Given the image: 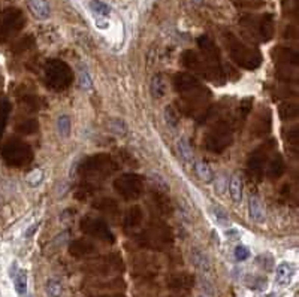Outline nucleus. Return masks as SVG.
Wrapping results in <instances>:
<instances>
[{
    "instance_id": "obj_30",
    "label": "nucleus",
    "mask_w": 299,
    "mask_h": 297,
    "mask_svg": "<svg viewBox=\"0 0 299 297\" xmlns=\"http://www.w3.org/2000/svg\"><path fill=\"white\" fill-rule=\"evenodd\" d=\"M177 151H178V156L180 159L184 161V163H193V148L188 142L187 137H181L177 143Z\"/></svg>"
},
{
    "instance_id": "obj_16",
    "label": "nucleus",
    "mask_w": 299,
    "mask_h": 297,
    "mask_svg": "<svg viewBox=\"0 0 299 297\" xmlns=\"http://www.w3.org/2000/svg\"><path fill=\"white\" fill-rule=\"evenodd\" d=\"M271 126H273L271 111H269V109H262V111L257 114V116L254 118L252 133L257 137L266 136V135L271 132Z\"/></svg>"
},
{
    "instance_id": "obj_43",
    "label": "nucleus",
    "mask_w": 299,
    "mask_h": 297,
    "mask_svg": "<svg viewBox=\"0 0 299 297\" xmlns=\"http://www.w3.org/2000/svg\"><path fill=\"white\" fill-rule=\"evenodd\" d=\"M110 130L118 135V136H124L126 132H127V127H126V123L120 118H113L110 120Z\"/></svg>"
},
{
    "instance_id": "obj_10",
    "label": "nucleus",
    "mask_w": 299,
    "mask_h": 297,
    "mask_svg": "<svg viewBox=\"0 0 299 297\" xmlns=\"http://www.w3.org/2000/svg\"><path fill=\"white\" fill-rule=\"evenodd\" d=\"M276 148V140L274 139H266L265 143H262L259 148H256L253 153L250 154L249 161H247V173L250 178L259 181L265 172V166L268 163L271 151Z\"/></svg>"
},
{
    "instance_id": "obj_6",
    "label": "nucleus",
    "mask_w": 299,
    "mask_h": 297,
    "mask_svg": "<svg viewBox=\"0 0 299 297\" xmlns=\"http://www.w3.org/2000/svg\"><path fill=\"white\" fill-rule=\"evenodd\" d=\"M137 241L144 248L165 250L172 245L174 236L168 226H165L161 223H156V224L148 226L145 230H142L137 236Z\"/></svg>"
},
{
    "instance_id": "obj_29",
    "label": "nucleus",
    "mask_w": 299,
    "mask_h": 297,
    "mask_svg": "<svg viewBox=\"0 0 299 297\" xmlns=\"http://www.w3.org/2000/svg\"><path fill=\"white\" fill-rule=\"evenodd\" d=\"M195 172H196V175H198V178H199L201 181H204V183L207 184L212 183L214 178H215L212 169L209 167V164L205 163V161H198V163H195Z\"/></svg>"
},
{
    "instance_id": "obj_25",
    "label": "nucleus",
    "mask_w": 299,
    "mask_h": 297,
    "mask_svg": "<svg viewBox=\"0 0 299 297\" xmlns=\"http://www.w3.org/2000/svg\"><path fill=\"white\" fill-rule=\"evenodd\" d=\"M249 211H250V218L256 223H263L265 221V207L262 205L260 199L252 196L249 200Z\"/></svg>"
},
{
    "instance_id": "obj_55",
    "label": "nucleus",
    "mask_w": 299,
    "mask_h": 297,
    "mask_svg": "<svg viewBox=\"0 0 299 297\" xmlns=\"http://www.w3.org/2000/svg\"><path fill=\"white\" fill-rule=\"evenodd\" d=\"M199 297H207V296H199Z\"/></svg>"
},
{
    "instance_id": "obj_42",
    "label": "nucleus",
    "mask_w": 299,
    "mask_h": 297,
    "mask_svg": "<svg viewBox=\"0 0 299 297\" xmlns=\"http://www.w3.org/2000/svg\"><path fill=\"white\" fill-rule=\"evenodd\" d=\"M78 81H79V87L86 92L92 90L93 88V81L90 73L87 69H84L83 66L79 68V73H78Z\"/></svg>"
},
{
    "instance_id": "obj_3",
    "label": "nucleus",
    "mask_w": 299,
    "mask_h": 297,
    "mask_svg": "<svg viewBox=\"0 0 299 297\" xmlns=\"http://www.w3.org/2000/svg\"><path fill=\"white\" fill-rule=\"evenodd\" d=\"M181 63L188 70H192L193 73H196L198 76H201L204 79H208V81H211V82H214L217 85L225 84V79H226L225 70L211 66L209 63H207L202 58V55H199L198 52H195L192 49H187V51L183 52Z\"/></svg>"
},
{
    "instance_id": "obj_35",
    "label": "nucleus",
    "mask_w": 299,
    "mask_h": 297,
    "mask_svg": "<svg viewBox=\"0 0 299 297\" xmlns=\"http://www.w3.org/2000/svg\"><path fill=\"white\" fill-rule=\"evenodd\" d=\"M281 9L286 17L296 20L299 17V0H281Z\"/></svg>"
},
{
    "instance_id": "obj_8",
    "label": "nucleus",
    "mask_w": 299,
    "mask_h": 297,
    "mask_svg": "<svg viewBox=\"0 0 299 297\" xmlns=\"http://www.w3.org/2000/svg\"><path fill=\"white\" fill-rule=\"evenodd\" d=\"M239 24L247 28L252 36L262 42H268L274 36V17L273 14L263 15H244L241 17Z\"/></svg>"
},
{
    "instance_id": "obj_36",
    "label": "nucleus",
    "mask_w": 299,
    "mask_h": 297,
    "mask_svg": "<svg viewBox=\"0 0 299 297\" xmlns=\"http://www.w3.org/2000/svg\"><path fill=\"white\" fill-rule=\"evenodd\" d=\"M14 279V285H15V290L20 296H24L25 291H27V271L24 269H18L17 274L12 276Z\"/></svg>"
},
{
    "instance_id": "obj_2",
    "label": "nucleus",
    "mask_w": 299,
    "mask_h": 297,
    "mask_svg": "<svg viewBox=\"0 0 299 297\" xmlns=\"http://www.w3.org/2000/svg\"><path fill=\"white\" fill-rule=\"evenodd\" d=\"M118 170L117 161L110 154H94L78 164V173L86 181H100Z\"/></svg>"
},
{
    "instance_id": "obj_38",
    "label": "nucleus",
    "mask_w": 299,
    "mask_h": 297,
    "mask_svg": "<svg viewBox=\"0 0 299 297\" xmlns=\"http://www.w3.org/2000/svg\"><path fill=\"white\" fill-rule=\"evenodd\" d=\"M38 129H39V123H38V120H35V118H29V120H25L23 123H20L18 126H17V130H18V133H21V135H33V133H36L38 132Z\"/></svg>"
},
{
    "instance_id": "obj_21",
    "label": "nucleus",
    "mask_w": 299,
    "mask_h": 297,
    "mask_svg": "<svg viewBox=\"0 0 299 297\" xmlns=\"http://www.w3.org/2000/svg\"><path fill=\"white\" fill-rule=\"evenodd\" d=\"M94 251H96L94 244L87 239H75L70 242L69 245L70 255H73V257H87Z\"/></svg>"
},
{
    "instance_id": "obj_39",
    "label": "nucleus",
    "mask_w": 299,
    "mask_h": 297,
    "mask_svg": "<svg viewBox=\"0 0 299 297\" xmlns=\"http://www.w3.org/2000/svg\"><path fill=\"white\" fill-rule=\"evenodd\" d=\"M90 9L96 15L103 17V18H108L111 15V8L106 3L100 2V0H92L90 2Z\"/></svg>"
},
{
    "instance_id": "obj_23",
    "label": "nucleus",
    "mask_w": 299,
    "mask_h": 297,
    "mask_svg": "<svg viewBox=\"0 0 299 297\" xmlns=\"http://www.w3.org/2000/svg\"><path fill=\"white\" fill-rule=\"evenodd\" d=\"M151 200L154 203V209L161 214V215H171L172 212V206H171V200L168 199L166 193L160 191V190H154L151 194Z\"/></svg>"
},
{
    "instance_id": "obj_41",
    "label": "nucleus",
    "mask_w": 299,
    "mask_h": 297,
    "mask_svg": "<svg viewBox=\"0 0 299 297\" xmlns=\"http://www.w3.org/2000/svg\"><path fill=\"white\" fill-rule=\"evenodd\" d=\"M211 214L214 217V220L220 224V226H228L229 224V217L226 214V211L219 205L211 206Z\"/></svg>"
},
{
    "instance_id": "obj_54",
    "label": "nucleus",
    "mask_w": 299,
    "mask_h": 297,
    "mask_svg": "<svg viewBox=\"0 0 299 297\" xmlns=\"http://www.w3.org/2000/svg\"><path fill=\"white\" fill-rule=\"evenodd\" d=\"M266 297H280V296H277L276 293H269V294H268Z\"/></svg>"
},
{
    "instance_id": "obj_26",
    "label": "nucleus",
    "mask_w": 299,
    "mask_h": 297,
    "mask_svg": "<svg viewBox=\"0 0 299 297\" xmlns=\"http://www.w3.org/2000/svg\"><path fill=\"white\" fill-rule=\"evenodd\" d=\"M278 114L283 121H292L295 118H298L299 115V106L295 102H284L278 106Z\"/></svg>"
},
{
    "instance_id": "obj_22",
    "label": "nucleus",
    "mask_w": 299,
    "mask_h": 297,
    "mask_svg": "<svg viewBox=\"0 0 299 297\" xmlns=\"http://www.w3.org/2000/svg\"><path fill=\"white\" fill-rule=\"evenodd\" d=\"M144 220V212L139 206H132L127 209L126 215H124V229L126 230H135L138 229Z\"/></svg>"
},
{
    "instance_id": "obj_49",
    "label": "nucleus",
    "mask_w": 299,
    "mask_h": 297,
    "mask_svg": "<svg viewBox=\"0 0 299 297\" xmlns=\"http://www.w3.org/2000/svg\"><path fill=\"white\" fill-rule=\"evenodd\" d=\"M233 255L238 261H246L250 257V250L246 245H238L233 251Z\"/></svg>"
},
{
    "instance_id": "obj_45",
    "label": "nucleus",
    "mask_w": 299,
    "mask_h": 297,
    "mask_svg": "<svg viewBox=\"0 0 299 297\" xmlns=\"http://www.w3.org/2000/svg\"><path fill=\"white\" fill-rule=\"evenodd\" d=\"M21 102H23L24 105H25L29 109H32V111H38V109H41V99H39L38 96L27 94V96H24L23 99H21Z\"/></svg>"
},
{
    "instance_id": "obj_51",
    "label": "nucleus",
    "mask_w": 299,
    "mask_h": 297,
    "mask_svg": "<svg viewBox=\"0 0 299 297\" xmlns=\"http://www.w3.org/2000/svg\"><path fill=\"white\" fill-rule=\"evenodd\" d=\"M201 285H202V290L205 291V294H209V296H214L215 294V291H214V288H212V285H211V282L208 279L201 278Z\"/></svg>"
},
{
    "instance_id": "obj_9",
    "label": "nucleus",
    "mask_w": 299,
    "mask_h": 297,
    "mask_svg": "<svg viewBox=\"0 0 299 297\" xmlns=\"http://www.w3.org/2000/svg\"><path fill=\"white\" fill-rule=\"evenodd\" d=\"M25 24L23 12L18 8H6L0 14V44H5L21 32Z\"/></svg>"
},
{
    "instance_id": "obj_5",
    "label": "nucleus",
    "mask_w": 299,
    "mask_h": 297,
    "mask_svg": "<svg viewBox=\"0 0 299 297\" xmlns=\"http://www.w3.org/2000/svg\"><path fill=\"white\" fill-rule=\"evenodd\" d=\"M44 76H45L46 85L54 92H63L69 88L73 81L72 69L66 62L60 58H51L46 62L44 68Z\"/></svg>"
},
{
    "instance_id": "obj_53",
    "label": "nucleus",
    "mask_w": 299,
    "mask_h": 297,
    "mask_svg": "<svg viewBox=\"0 0 299 297\" xmlns=\"http://www.w3.org/2000/svg\"><path fill=\"white\" fill-rule=\"evenodd\" d=\"M192 2H193L195 5H201V3H202L204 0H192Z\"/></svg>"
},
{
    "instance_id": "obj_50",
    "label": "nucleus",
    "mask_w": 299,
    "mask_h": 297,
    "mask_svg": "<svg viewBox=\"0 0 299 297\" xmlns=\"http://www.w3.org/2000/svg\"><path fill=\"white\" fill-rule=\"evenodd\" d=\"M32 45H33V38L32 36H27V38H23L17 45L14 46L12 51H15V52H24V51H27Z\"/></svg>"
},
{
    "instance_id": "obj_7",
    "label": "nucleus",
    "mask_w": 299,
    "mask_h": 297,
    "mask_svg": "<svg viewBox=\"0 0 299 297\" xmlns=\"http://www.w3.org/2000/svg\"><path fill=\"white\" fill-rule=\"evenodd\" d=\"M2 159L8 166L12 167H24L29 166L33 161V151L29 143H25L20 139H11L8 140L2 150H0Z\"/></svg>"
},
{
    "instance_id": "obj_18",
    "label": "nucleus",
    "mask_w": 299,
    "mask_h": 297,
    "mask_svg": "<svg viewBox=\"0 0 299 297\" xmlns=\"http://www.w3.org/2000/svg\"><path fill=\"white\" fill-rule=\"evenodd\" d=\"M27 8L36 20L45 21L51 15V6L48 0H27Z\"/></svg>"
},
{
    "instance_id": "obj_24",
    "label": "nucleus",
    "mask_w": 299,
    "mask_h": 297,
    "mask_svg": "<svg viewBox=\"0 0 299 297\" xmlns=\"http://www.w3.org/2000/svg\"><path fill=\"white\" fill-rule=\"evenodd\" d=\"M93 206H94L97 211H100V212H103V214L110 215L111 218H117V217H118V214H120L118 203L115 202L114 199L100 197V199H97V200L93 203Z\"/></svg>"
},
{
    "instance_id": "obj_27",
    "label": "nucleus",
    "mask_w": 299,
    "mask_h": 297,
    "mask_svg": "<svg viewBox=\"0 0 299 297\" xmlns=\"http://www.w3.org/2000/svg\"><path fill=\"white\" fill-rule=\"evenodd\" d=\"M252 106H253V99L247 97V99L241 100L239 105H238V108H236V111H235V115H233L235 123H238V124L242 123L250 115V112H252Z\"/></svg>"
},
{
    "instance_id": "obj_37",
    "label": "nucleus",
    "mask_w": 299,
    "mask_h": 297,
    "mask_svg": "<svg viewBox=\"0 0 299 297\" xmlns=\"http://www.w3.org/2000/svg\"><path fill=\"white\" fill-rule=\"evenodd\" d=\"M45 291L48 297H62L63 296V285L59 279L49 278L45 282Z\"/></svg>"
},
{
    "instance_id": "obj_28",
    "label": "nucleus",
    "mask_w": 299,
    "mask_h": 297,
    "mask_svg": "<svg viewBox=\"0 0 299 297\" xmlns=\"http://www.w3.org/2000/svg\"><path fill=\"white\" fill-rule=\"evenodd\" d=\"M229 193L232 200H233L235 203H239V202H241V199H242V180L239 178L238 173H235V175L230 176Z\"/></svg>"
},
{
    "instance_id": "obj_32",
    "label": "nucleus",
    "mask_w": 299,
    "mask_h": 297,
    "mask_svg": "<svg viewBox=\"0 0 299 297\" xmlns=\"http://www.w3.org/2000/svg\"><path fill=\"white\" fill-rule=\"evenodd\" d=\"M150 92H151L154 99H161L166 94V82H165V79H163L160 73L153 76L151 84H150Z\"/></svg>"
},
{
    "instance_id": "obj_47",
    "label": "nucleus",
    "mask_w": 299,
    "mask_h": 297,
    "mask_svg": "<svg viewBox=\"0 0 299 297\" xmlns=\"http://www.w3.org/2000/svg\"><path fill=\"white\" fill-rule=\"evenodd\" d=\"M27 181H29V184L32 187H38L39 184L44 181V172L41 169H36V170L30 172L29 176H27Z\"/></svg>"
},
{
    "instance_id": "obj_19",
    "label": "nucleus",
    "mask_w": 299,
    "mask_h": 297,
    "mask_svg": "<svg viewBox=\"0 0 299 297\" xmlns=\"http://www.w3.org/2000/svg\"><path fill=\"white\" fill-rule=\"evenodd\" d=\"M295 275V268L289 261H281L276 269V284L280 287H287Z\"/></svg>"
},
{
    "instance_id": "obj_12",
    "label": "nucleus",
    "mask_w": 299,
    "mask_h": 297,
    "mask_svg": "<svg viewBox=\"0 0 299 297\" xmlns=\"http://www.w3.org/2000/svg\"><path fill=\"white\" fill-rule=\"evenodd\" d=\"M79 229H81L83 233H86L89 236H93V237H96L99 241H103V242H108V244H114V234H113V231L110 229V226L106 224V221L102 220V218L87 215V217H84L81 220Z\"/></svg>"
},
{
    "instance_id": "obj_31",
    "label": "nucleus",
    "mask_w": 299,
    "mask_h": 297,
    "mask_svg": "<svg viewBox=\"0 0 299 297\" xmlns=\"http://www.w3.org/2000/svg\"><path fill=\"white\" fill-rule=\"evenodd\" d=\"M195 284V278L192 275L181 274L175 275L169 279V287L171 288H190Z\"/></svg>"
},
{
    "instance_id": "obj_11",
    "label": "nucleus",
    "mask_w": 299,
    "mask_h": 297,
    "mask_svg": "<svg viewBox=\"0 0 299 297\" xmlns=\"http://www.w3.org/2000/svg\"><path fill=\"white\" fill-rule=\"evenodd\" d=\"M144 178L138 173H124L114 181V188L124 200H137L144 193Z\"/></svg>"
},
{
    "instance_id": "obj_14",
    "label": "nucleus",
    "mask_w": 299,
    "mask_h": 297,
    "mask_svg": "<svg viewBox=\"0 0 299 297\" xmlns=\"http://www.w3.org/2000/svg\"><path fill=\"white\" fill-rule=\"evenodd\" d=\"M273 58L274 62L281 65V66H292V68H298L299 63V55L298 51L293 49V48H289V46H276L273 49Z\"/></svg>"
},
{
    "instance_id": "obj_4",
    "label": "nucleus",
    "mask_w": 299,
    "mask_h": 297,
    "mask_svg": "<svg viewBox=\"0 0 299 297\" xmlns=\"http://www.w3.org/2000/svg\"><path fill=\"white\" fill-rule=\"evenodd\" d=\"M233 142V123L230 120L217 121L204 137V146L209 153L220 154L226 151Z\"/></svg>"
},
{
    "instance_id": "obj_34",
    "label": "nucleus",
    "mask_w": 299,
    "mask_h": 297,
    "mask_svg": "<svg viewBox=\"0 0 299 297\" xmlns=\"http://www.w3.org/2000/svg\"><path fill=\"white\" fill-rule=\"evenodd\" d=\"M246 285H247L250 290H257V291H260V290H265V288H266L268 279H266V276H263V275H247V278H246Z\"/></svg>"
},
{
    "instance_id": "obj_46",
    "label": "nucleus",
    "mask_w": 299,
    "mask_h": 297,
    "mask_svg": "<svg viewBox=\"0 0 299 297\" xmlns=\"http://www.w3.org/2000/svg\"><path fill=\"white\" fill-rule=\"evenodd\" d=\"M165 120H166V123L171 127H177L178 126V121H180V116H178L177 111L172 106H166L165 108Z\"/></svg>"
},
{
    "instance_id": "obj_48",
    "label": "nucleus",
    "mask_w": 299,
    "mask_h": 297,
    "mask_svg": "<svg viewBox=\"0 0 299 297\" xmlns=\"http://www.w3.org/2000/svg\"><path fill=\"white\" fill-rule=\"evenodd\" d=\"M256 261H257V264H259L262 269H265V271H271V269H273L274 260H273V257H271L269 254H262V255H259V257L256 258Z\"/></svg>"
},
{
    "instance_id": "obj_52",
    "label": "nucleus",
    "mask_w": 299,
    "mask_h": 297,
    "mask_svg": "<svg viewBox=\"0 0 299 297\" xmlns=\"http://www.w3.org/2000/svg\"><path fill=\"white\" fill-rule=\"evenodd\" d=\"M38 227H39V223H38V224H35L33 227H30V229L27 230V231H25V236H27V237H30V236H33V233H35V231L38 230Z\"/></svg>"
},
{
    "instance_id": "obj_1",
    "label": "nucleus",
    "mask_w": 299,
    "mask_h": 297,
    "mask_svg": "<svg viewBox=\"0 0 299 297\" xmlns=\"http://www.w3.org/2000/svg\"><path fill=\"white\" fill-rule=\"evenodd\" d=\"M223 41H225V45L228 48L230 58L239 68L247 69V70H256V69L262 65V55H260V52L256 48L246 45L233 33L225 32Z\"/></svg>"
},
{
    "instance_id": "obj_44",
    "label": "nucleus",
    "mask_w": 299,
    "mask_h": 297,
    "mask_svg": "<svg viewBox=\"0 0 299 297\" xmlns=\"http://www.w3.org/2000/svg\"><path fill=\"white\" fill-rule=\"evenodd\" d=\"M286 140L289 145L295 146V150L299 145V127L298 126H292L286 130Z\"/></svg>"
},
{
    "instance_id": "obj_13",
    "label": "nucleus",
    "mask_w": 299,
    "mask_h": 297,
    "mask_svg": "<svg viewBox=\"0 0 299 297\" xmlns=\"http://www.w3.org/2000/svg\"><path fill=\"white\" fill-rule=\"evenodd\" d=\"M198 46L202 52V58L209 63L211 66L217 69H223V63H222V55H220V49L217 48L215 42L207 36L202 35L198 38Z\"/></svg>"
},
{
    "instance_id": "obj_15",
    "label": "nucleus",
    "mask_w": 299,
    "mask_h": 297,
    "mask_svg": "<svg viewBox=\"0 0 299 297\" xmlns=\"http://www.w3.org/2000/svg\"><path fill=\"white\" fill-rule=\"evenodd\" d=\"M174 88L178 94H183V93L188 92V90H193L199 85H202V82L192 73L188 72H180L174 76Z\"/></svg>"
},
{
    "instance_id": "obj_33",
    "label": "nucleus",
    "mask_w": 299,
    "mask_h": 297,
    "mask_svg": "<svg viewBox=\"0 0 299 297\" xmlns=\"http://www.w3.org/2000/svg\"><path fill=\"white\" fill-rule=\"evenodd\" d=\"M9 114H11V103L6 97H0V139L5 133L8 120H9Z\"/></svg>"
},
{
    "instance_id": "obj_40",
    "label": "nucleus",
    "mask_w": 299,
    "mask_h": 297,
    "mask_svg": "<svg viewBox=\"0 0 299 297\" xmlns=\"http://www.w3.org/2000/svg\"><path fill=\"white\" fill-rule=\"evenodd\" d=\"M70 118L68 115H60L59 120H57V132L62 137H69L70 135Z\"/></svg>"
},
{
    "instance_id": "obj_20",
    "label": "nucleus",
    "mask_w": 299,
    "mask_h": 297,
    "mask_svg": "<svg viewBox=\"0 0 299 297\" xmlns=\"http://www.w3.org/2000/svg\"><path fill=\"white\" fill-rule=\"evenodd\" d=\"M190 255H192V263H193V266H195L198 271H201L202 274L205 275L212 272V264H211V261H209L207 254L202 251V250H199V248H192Z\"/></svg>"
},
{
    "instance_id": "obj_17",
    "label": "nucleus",
    "mask_w": 299,
    "mask_h": 297,
    "mask_svg": "<svg viewBox=\"0 0 299 297\" xmlns=\"http://www.w3.org/2000/svg\"><path fill=\"white\" fill-rule=\"evenodd\" d=\"M286 170V163H284V159L281 154H274L271 159H268V163H266V176L273 181L276 180H280L283 176Z\"/></svg>"
}]
</instances>
